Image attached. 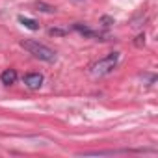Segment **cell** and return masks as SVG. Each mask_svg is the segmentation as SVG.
<instances>
[{"mask_svg":"<svg viewBox=\"0 0 158 158\" xmlns=\"http://www.w3.org/2000/svg\"><path fill=\"white\" fill-rule=\"evenodd\" d=\"M21 47H23L24 50H28L34 58L41 60V61H47V63L56 61V52H54L52 48H48V47H45V45L34 41V39H24V41H21Z\"/></svg>","mask_w":158,"mask_h":158,"instance_id":"cell-1","label":"cell"},{"mask_svg":"<svg viewBox=\"0 0 158 158\" xmlns=\"http://www.w3.org/2000/svg\"><path fill=\"white\" fill-rule=\"evenodd\" d=\"M117 61H119V52H110L106 58L99 60L97 63L91 65V73L95 76H104V74H110L115 67H117Z\"/></svg>","mask_w":158,"mask_h":158,"instance_id":"cell-2","label":"cell"},{"mask_svg":"<svg viewBox=\"0 0 158 158\" xmlns=\"http://www.w3.org/2000/svg\"><path fill=\"white\" fill-rule=\"evenodd\" d=\"M24 84L30 89H39L41 84H43V74H39V73H28V74H24Z\"/></svg>","mask_w":158,"mask_h":158,"instance_id":"cell-3","label":"cell"},{"mask_svg":"<svg viewBox=\"0 0 158 158\" xmlns=\"http://www.w3.org/2000/svg\"><path fill=\"white\" fill-rule=\"evenodd\" d=\"M73 28H74L78 34H82L84 37H93V39H101V41H102V34H99V32H95V30L88 28L86 24H80V23H76Z\"/></svg>","mask_w":158,"mask_h":158,"instance_id":"cell-4","label":"cell"},{"mask_svg":"<svg viewBox=\"0 0 158 158\" xmlns=\"http://www.w3.org/2000/svg\"><path fill=\"white\" fill-rule=\"evenodd\" d=\"M0 80H2V84H6V86L15 84V80H17V73H15V69H6L2 74H0Z\"/></svg>","mask_w":158,"mask_h":158,"instance_id":"cell-5","label":"cell"},{"mask_svg":"<svg viewBox=\"0 0 158 158\" xmlns=\"http://www.w3.org/2000/svg\"><path fill=\"white\" fill-rule=\"evenodd\" d=\"M19 23L23 24V26H26L28 30H39V23L37 21H34V19H28V17H19Z\"/></svg>","mask_w":158,"mask_h":158,"instance_id":"cell-6","label":"cell"},{"mask_svg":"<svg viewBox=\"0 0 158 158\" xmlns=\"http://www.w3.org/2000/svg\"><path fill=\"white\" fill-rule=\"evenodd\" d=\"M35 8L41 10V11H45V13H54V11H56L54 6H48V4H45V2H35Z\"/></svg>","mask_w":158,"mask_h":158,"instance_id":"cell-7","label":"cell"},{"mask_svg":"<svg viewBox=\"0 0 158 158\" xmlns=\"http://www.w3.org/2000/svg\"><path fill=\"white\" fill-rule=\"evenodd\" d=\"M48 35H52V37H65L67 35V30H63V28H50L48 30Z\"/></svg>","mask_w":158,"mask_h":158,"instance_id":"cell-8","label":"cell"},{"mask_svg":"<svg viewBox=\"0 0 158 158\" xmlns=\"http://www.w3.org/2000/svg\"><path fill=\"white\" fill-rule=\"evenodd\" d=\"M143 43H145V34H139V35L136 37L134 45H136V47H143Z\"/></svg>","mask_w":158,"mask_h":158,"instance_id":"cell-9","label":"cell"},{"mask_svg":"<svg viewBox=\"0 0 158 158\" xmlns=\"http://www.w3.org/2000/svg\"><path fill=\"white\" fill-rule=\"evenodd\" d=\"M101 23H102L104 26H110V24H114V19H112V17H102Z\"/></svg>","mask_w":158,"mask_h":158,"instance_id":"cell-10","label":"cell"}]
</instances>
